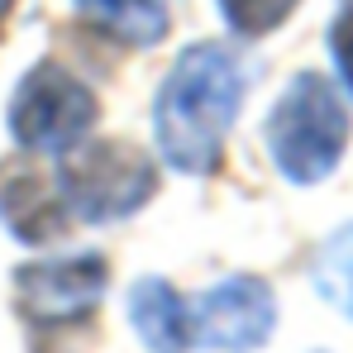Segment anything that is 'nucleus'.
Segmentation results:
<instances>
[{
    "instance_id": "obj_12",
    "label": "nucleus",
    "mask_w": 353,
    "mask_h": 353,
    "mask_svg": "<svg viewBox=\"0 0 353 353\" xmlns=\"http://www.w3.org/2000/svg\"><path fill=\"white\" fill-rule=\"evenodd\" d=\"M330 53H334V67L344 77V86L353 91V14H339L334 29H330Z\"/></svg>"
},
{
    "instance_id": "obj_1",
    "label": "nucleus",
    "mask_w": 353,
    "mask_h": 353,
    "mask_svg": "<svg viewBox=\"0 0 353 353\" xmlns=\"http://www.w3.org/2000/svg\"><path fill=\"white\" fill-rule=\"evenodd\" d=\"M243 62L225 43H196L172 62L153 101V129L168 168L201 176L220 163L225 139L243 110Z\"/></svg>"
},
{
    "instance_id": "obj_3",
    "label": "nucleus",
    "mask_w": 353,
    "mask_h": 353,
    "mask_svg": "<svg viewBox=\"0 0 353 353\" xmlns=\"http://www.w3.org/2000/svg\"><path fill=\"white\" fill-rule=\"evenodd\" d=\"M153 191H158V168L134 143H86L58 172L62 205L91 225L134 215Z\"/></svg>"
},
{
    "instance_id": "obj_11",
    "label": "nucleus",
    "mask_w": 353,
    "mask_h": 353,
    "mask_svg": "<svg viewBox=\"0 0 353 353\" xmlns=\"http://www.w3.org/2000/svg\"><path fill=\"white\" fill-rule=\"evenodd\" d=\"M301 0H220L230 29L243 39H258V34H272L287 14H292Z\"/></svg>"
},
{
    "instance_id": "obj_4",
    "label": "nucleus",
    "mask_w": 353,
    "mask_h": 353,
    "mask_svg": "<svg viewBox=\"0 0 353 353\" xmlns=\"http://www.w3.org/2000/svg\"><path fill=\"white\" fill-rule=\"evenodd\" d=\"M96 124V96L62 62H39L24 72L10 101V134L29 153H67Z\"/></svg>"
},
{
    "instance_id": "obj_13",
    "label": "nucleus",
    "mask_w": 353,
    "mask_h": 353,
    "mask_svg": "<svg viewBox=\"0 0 353 353\" xmlns=\"http://www.w3.org/2000/svg\"><path fill=\"white\" fill-rule=\"evenodd\" d=\"M10 10H14V0H0V19H5V14H10Z\"/></svg>"
},
{
    "instance_id": "obj_10",
    "label": "nucleus",
    "mask_w": 353,
    "mask_h": 353,
    "mask_svg": "<svg viewBox=\"0 0 353 353\" xmlns=\"http://www.w3.org/2000/svg\"><path fill=\"white\" fill-rule=\"evenodd\" d=\"M310 282H315V292L325 296L339 315L353 320V225H339L334 234L320 243Z\"/></svg>"
},
{
    "instance_id": "obj_14",
    "label": "nucleus",
    "mask_w": 353,
    "mask_h": 353,
    "mask_svg": "<svg viewBox=\"0 0 353 353\" xmlns=\"http://www.w3.org/2000/svg\"><path fill=\"white\" fill-rule=\"evenodd\" d=\"M344 5H349V14H353V0H344Z\"/></svg>"
},
{
    "instance_id": "obj_8",
    "label": "nucleus",
    "mask_w": 353,
    "mask_h": 353,
    "mask_svg": "<svg viewBox=\"0 0 353 353\" xmlns=\"http://www.w3.org/2000/svg\"><path fill=\"white\" fill-rule=\"evenodd\" d=\"M62 210H67L62 196H53V186L34 168H24V163L0 168V220L19 239H29V243L58 239L62 225H67Z\"/></svg>"
},
{
    "instance_id": "obj_2",
    "label": "nucleus",
    "mask_w": 353,
    "mask_h": 353,
    "mask_svg": "<svg viewBox=\"0 0 353 353\" xmlns=\"http://www.w3.org/2000/svg\"><path fill=\"white\" fill-rule=\"evenodd\" d=\"M344 148H349V110L339 91L320 72L292 77V86L277 96L268 115V153L277 172L296 186L325 181L339 168Z\"/></svg>"
},
{
    "instance_id": "obj_6",
    "label": "nucleus",
    "mask_w": 353,
    "mask_h": 353,
    "mask_svg": "<svg viewBox=\"0 0 353 353\" xmlns=\"http://www.w3.org/2000/svg\"><path fill=\"white\" fill-rule=\"evenodd\" d=\"M191 325H196V344H205V349L248 353L272 339L277 301L268 292V282H258V277H225L201 301H191Z\"/></svg>"
},
{
    "instance_id": "obj_7",
    "label": "nucleus",
    "mask_w": 353,
    "mask_h": 353,
    "mask_svg": "<svg viewBox=\"0 0 353 353\" xmlns=\"http://www.w3.org/2000/svg\"><path fill=\"white\" fill-rule=\"evenodd\" d=\"M129 320L143 349L153 353H191L196 349V325H191V301L172 292L163 277H143L129 292Z\"/></svg>"
},
{
    "instance_id": "obj_5",
    "label": "nucleus",
    "mask_w": 353,
    "mask_h": 353,
    "mask_svg": "<svg viewBox=\"0 0 353 353\" xmlns=\"http://www.w3.org/2000/svg\"><path fill=\"white\" fill-rule=\"evenodd\" d=\"M14 296L34 325H77L105 296V258L81 253V258L29 263L14 272Z\"/></svg>"
},
{
    "instance_id": "obj_9",
    "label": "nucleus",
    "mask_w": 353,
    "mask_h": 353,
    "mask_svg": "<svg viewBox=\"0 0 353 353\" xmlns=\"http://www.w3.org/2000/svg\"><path fill=\"white\" fill-rule=\"evenodd\" d=\"M77 10L129 48H148L168 34V5L163 0H77Z\"/></svg>"
}]
</instances>
